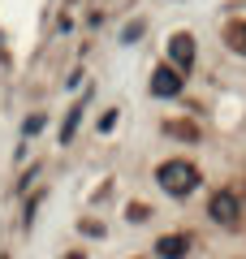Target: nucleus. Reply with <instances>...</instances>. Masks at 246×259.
<instances>
[{"instance_id":"11","label":"nucleus","mask_w":246,"mask_h":259,"mask_svg":"<svg viewBox=\"0 0 246 259\" xmlns=\"http://www.w3.org/2000/svg\"><path fill=\"white\" fill-rule=\"evenodd\" d=\"M65 259H87V255H82V250H73V255H65Z\"/></svg>"},{"instance_id":"4","label":"nucleus","mask_w":246,"mask_h":259,"mask_svg":"<svg viewBox=\"0 0 246 259\" xmlns=\"http://www.w3.org/2000/svg\"><path fill=\"white\" fill-rule=\"evenodd\" d=\"M169 56H173V65H177V69H190V65H194V35L177 30V35L169 39Z\"/></svg>"},{"instance_id":"2","label":"nucleus","mask_w":246,"mask_h":259,"mask_svg":"<svg viewBox=\"0 0 246 259\" xmlns=\"http://www.w3.org/2000/svg\"><path fill=\"white\" fill-rule=\"evenodd\" d=\"M182 87H186V78L177 74L173 65H160L151 74V95H160V100H173V95H182Z\"/></svg>"},{"instance_id":"10","label":"nucleus","mask_w":246,"mask_h":259,"mask_svg":"<svg viewBox=\"0 0 246 259\" xmlns=\"http://www.w3.org/2000/svg\"><path fill=\"white\" fill-rule=\"evenodd\" d=\"M112 121H117V108H108V112L100 117V130H112Z\"/></svg>"},{"instance_id":"8","label":"nucleus","mask_w":246,"mask_h":259,"mask_svg":"<svg viewBox=\"0 0 246 259\" xmlns=\"http://www.w3.org/2000/svg\"><path fill=\"white\" fill-rule=\"evenodd\" d=\"M169 134H177V139H199V130H194V125H182V121H173Z\"/></svg>"},{"instance_id":"6","label":"nucleus","mask_w":246,"mask_h":259,"mask_svg":"<svg viewBox=\"0 0 246 259\" xmlns=\"http://www.w3.org/2000/svg\"><path fill=\"white\" fill-rule=\"evenodd\" d=\"M78 121H82V104H73V108L65 112V125H61V143H69V139H73V130H78Z\"/></svg>"},{"instance_id":"3","label":"nucleus","mask_w":246,"mask_h":259,"mask_svg":"<svg viewBox=\"0 0 246 259\" xmlns=\"http://www.w3.org/2000/svg\"><path fill=\"white\" fill-rule=\"evenodd\" d=\"M208 216L216 225H237V194L233 190H216L208 203Z\"/></svg>"},{"instance_id":"9","label":"nucleus","mask_w":246,"mask_h":259,"mask_svg":"<svg viewBox=\"0 0 246 259\" xmlns=\"http://www.w3.org/2000/svg\"><path fill=\"white\" fill-rule=\"evenodd\" d=\"M138 35H143V22H130V26H126V44H134Z\"/></svg>"},{"instance_id":"7","label":"nucleus","mask_w":246,"mask_h":259,"mask_svg":"<svg viewBox=\"0 0 246 259\" xmlns=\"http://www.w3.org/2000/svg\"><path fill=\"white\" fill-rule=\"evenodd\" d=\"M225 39L237 48V52H246V22H233V26L225 30Z\"/></svg>"},{"instance_id":"1","label":"nucleus","mask_w":246,"mask_h":259,"mask_svg":"<svg viewBox=\"0 0 246 259\" xmlns=\"http://www.w3.org/2000/svg\"><path fill=\"white\" fill-rule=\"evenodd\" d=\"M155 182L164 186V194L182 199V194L199 190V168H194V164H186V160H164V164L155 168Z\"/></svg>"},{"instance_id":"5","label":"nucleus","mask_w":246,"mask_h":259,"mask_svg":"<svg viewBox=\"0 0 246 259\" xmlns=\"http://www.w3.org/2000/svg\"><path fill=\"white\" fill-rule=\"evenodd\" d=\"M186 250H190V242H186L182 233H164V238L155 242V255H160V259H182Z\"/></svg>"}]
</instances>
